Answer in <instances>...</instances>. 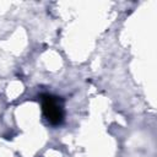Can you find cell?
Instances as JSON below:
<instances>
[{"mask_svg":"<svg viewBox=\"0 0 157 157\" xmlns=\"http://www.w3.org/2000/svg\"><path fill=\"white\" fill-rule=\"evenodd\" d=\"M43 112L47 117V119L52 124H58L61 121L63 118V109L61 105L59 104L58 99L54 97H45L43 99Z\"/></svg>","mask_w":157,"mask_h":157,"instance_id":"6da1fadb","label":"cell"}]
</instances>
